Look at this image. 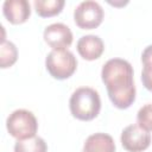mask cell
I'll return each mask as SVG.
<instances>
[{"instance_id":"cell-1","label":"cell","mask_w":152,"mask_h":152,"mask_svg":"<svg viewBox=\"0 0 152 152\" xmlns=\"http://www.w3.org/2000/svg\"><path fill=\"white\" fill-rule=\"evenodd\" d=\"M133 68L122 58L107 61L101 70V78L114 107L119 109L129 108L135 100V86L133 81Z\"/></svg>"},{"instance_id":"cell-2","label":"cell","mask_w":152,"mask_h":152,"mask_svg":"<svg viewBox=\"0 0 152 152\" xmlns=\"http://www.w3.org/2000/svg\"><path fill=\"white\" fill-rule=\"evenodd\" d=\"M70 112L74 118L82 121L95 119L101 109V100L99 93L90 87L77 88L69 100Z\"/></svg>"},{"instance_id":"cell-9","label":"cell","mask_w":152,"mask_h":152,"mask_svg":"<svg viewBox=\"0 0 152 152\" xmlns=\"http://www.w3.org/2000/svg\"><path fill=\"white\" fill-rule=\"evenodd\" d=\"M78 55L87 61H95L101 57L104 50V44L99 36L87 34L82 36L77 42Z\"/></svg>"},{"instance_id":"cell-10","label":"cell","mask_w":152,"mask_h":152,"mask_svg":"<svg viewBox=\"0 0 152 152\" xmlns=\"http://www.w3.org/2000/svg\"><path fill=\"white\" fill-rule=\"evenodd\" d=\"M82 152H115V142L109 134L94 133L86 139Z\"/></svg>"},{"instance_id":"cell-8","label":"cell","mask_w":152,"mask_h":152,"mask_svg":"<svg viewBox=\"0 0 152 152\" xmlns=\"http://www.w3.org/2000/svg\"><path fill=\"white\" fill-rule=\"evenodd\" d=\"M5 18L14 25L25 23L31 15V6L27 0H6L2 5Z\"/></svg>"},{"instance_id":"cell-3","label":"cell","mask_w":152,"mask_h":152,"mask_svg":"<svg viewBox=\"0 0 152 152\" xmlns=\"http://www.w3.org/2000/svg\"><path fill=\"white\" fill-rule=\"evenodd\" d=\"M6 128L13 138L24 140L36 137L38 122L32 112L27 109H15L8 115L6 120Z\"/></svg>"},{"instance_id":"cell-16","label":"cell","mask_w":152,"mask_h":152,"mask_svg":"<svg viewBox=\"0 0 152 152\" xmlns=\"http://www.w3.org/2000/svg\"><path fill=\"white\" fill-rule=\"evenodd\" d=\"M141 82H142V86L152 91V70H145L142 69L141 71Z\"/></svg>"},{"instance_id":"cell-12","label":"cell","mask_w":152,"mask_h":152,"mask_svg":"<svg viewBox=\"0 0 152 152\" xmlns=\"http://www.w3.org/2000/svg\"><path fill=\"white\" fill-rule=\"evenodd\" d=\"M48 146L43 138L32 137L24 140H18L14 145V152H46Z\"/></svg>"},{"instance_id":"cell-4","label":"cell","mask_w":152,"mask_h":152,"mask_svg":"<svg viewBox=\"0 0 152 152\" xmlns=\"http://www.w3.org/2000/svg\"><path fill=\"white\" fill-rule=\"evenodd\" d=\"M48 72L56 80H66L74 75L77 59L69 50H52L45 58Z\"/></svg>"},{"instance_id":"cell-5","label":"cell","mask_w":152,"mask_h":152,"mask_svg":"<svg viewBox=\"0 0 152 152\" xmlns=\"http://www.w3.org/2000/svg\"><path fill=\"white\" fill-rule=\"evenodd\" d=\"M103 14V10L99 2L87 0L82 1L74 11V20L80 28L93 30L102 23Z\"/></svg>"},{"instance_id":"cell-7","label":"cell","mask_w":152,"mask_h":152,"mask_svg":"<svg viewBox=\"0 0 152 152\" xmlns=\"http://www.w3.org/2000/svg\"><path fill=\"white\" fill-rule=\"evenodd\" d=\"M45 43L52 50H66L72 43L71 30L62 23H53L45 27L43 33Z\"/></svg>"},{"instance_id":"cell-14","label":"cell","mask_w":152,"mask_h":152,"mask_svg":"<svg viewBox=\"0 0 152 152\" xmlns=\"http://www.w3.org/2000/svg\"><path fill=\"white\" fill-rule=\"evenodd\" d=\"M137 124L147 132L152 131V103H147L138 110Z\"/></svg>"},{"instance_id":"cell-11","label":"cell","mask_w":152,"mask_h":152,"mask_svg":"<svg viewBox=\"0 0 152 152\" xmlns=\"http://www.w3.org/2000/svg\"><path fill=\"white\" fill-rule=\"evenodd\" d=\"M64 0H34V10L42 18H50L62 12Z\"/></svg>"},{"instance_id":"cell-15","label":"cell","mask_w":152,"mask_h":152,"mask_svg":"<svg viewBox=\"0 0 152 152\" xmlns=\"http://www.w3.org/2000/svg\"><path fill=\"white\" fill-rule=\"evenodd\" d=\"M141 62L144 68L146 70H152V45H148L145 48V50L141 53Z\"/></svg>"},{"instance_id":"cell-13","label":"cell","mask_w":152,"mask_h":152,"mask_svg":"<svg viewBox=\"0 0 152 152\" xmlns=\"http://www.w3.org/2000/svg\"><path fill=\"white\" fill-rule=\"evenodd\" d=\"M18 58V50L12 42L1 40L0 46V66L2 69L12 66Z\"/></svg>"},{"instance_id":"cell-6","label":"cell","mask_w":152,"mask_h":152,"mask_svg":"<svg viewBox=\"0 0 152 152\" xmlns=\"http://www.w3.org/2000/svg\"><path fill=\"white\" fill-rule=\"evenodd\" d=\"M120 140L127 152H142L151 144V134L138 124H133L124 128Z\"/></svg>"}]
</instances>
